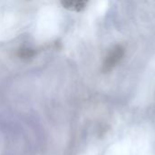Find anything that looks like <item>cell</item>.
Wrapping results in <instances>:
<instances>
[{
  "label": "cell",
  "mask_w": 155,
  "mask_h": 155,
  "mask_svg": "<svg viewBox=\"0 0 155 155\" xmlns=\"http://www.w3.org/2000/svg\"><path fill=\"white\" fill-rule=\"evenodd\" d=\"M89 0H61V4L65 9L74 12H82L84 10Z\"/></svg>",
  "instance_id": "2"
},
{
  "label": "cell",
  "mask_w": 155,
  "mask_h": 155,
  "mask_svg": "<svg viewBox=\"0 0 155 155\" xmlns=\"http://www.w3.org/2000/svg\"><path fill=\"white\" fill-rule=\"evenodd\" d=\"M125 53V49L122 45H115L107 52L102 64V71L104 73L110 72L114 69L119 62L123 59Z\"/></svg>",
  "instance_id": "1"
},
{
  "label": "cell",
  "mask_w": 155,
  "mask_h": 155,
  "mask_svg": "<svg viewBox=\"0 0 155 155\" xmlns=\"http://www.w3.org/2000/svg\"><path fill=\"white\" fill-rule=\"evenodd\" d=\"M36 54V51L31 47H27V46H23L20 47L17 51H16V56L18 58H20L21 60H25V61H28L30 59H33Z\"/></svg>",
  "instance_id": "3"
}]
</instances>
